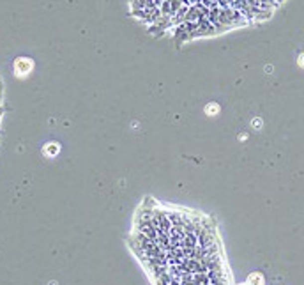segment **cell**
<instances>
[{
  "instance_id": "obj_1",
  "label": "cell",
  "mask_w": 304,
  "mask_h": 285,
  "mask_svg": "<svg viewBox=\"0 0 304 285\" xmlns=\"http://www.w3.org/2000/svg\"><path fill=\"white\" fill-rule=\"evenodd\" d=\"M133 248L158 285H228L221 246L203 216L143 209L136 218Z\"/></svg>"
},
{
  "instance_id": "obj_4",
  "label": "cell",
  "mask_w": 304,
  "mask_h": 285,
  "mask_svg": "<svg viewBox=\"0 0 304 285\" xmlns=\"http://www.w3.org/2000/svg\"><path fill=\"white\" fill-rule=\"evenodd\" d=\"M217 112H219V105H216V103H210V105H207V107H205V114L207 115H216Z\"/></svg>"
},
{
  "instance_id": "obj_5",
  "label": "cell",
  "mask_w": 304,
  "mask_h": 285,
  "mask_svg": "<svg viewBox=\"0 0 304 285\" xmlns=\"http://www.w3.org/2000/svg\"><path fill=\"white\" fill-rule=\"evenodd\" d=\"M299 64H301V66H303V68H304V53L299 57Z\"/></svg>"
},
{
  "instance_id": "obj_3",
  "label": "cell",
  "mask_w": 304,
  "mask_h": 285,
  "mask_svg": "<svg viewBox=\"0 0 304 285\" xmlns=\"http://www.w3.org/2000/svg\"><path fill=\"white\" fill-rule=\"evenodd\" d=\"M57 152H59V143H48V145L44 147V154L55 156Z\"/></svg>"
},
{
  "instance_id": "obj_2",
  "label": "cell",
  "mask_w": 304,
  "mask_h": 285,
  "mask_svg": "<svg viewBox=\"0 0 304 285\" xmlns=\"http://www.w3.org/2000/svg\"><path fill=\"white\" fill-rule=\"evenodd\" d=\"M32 69V60L30 59H18L14 62V73L18 76L28 75V71Z\"/></svg>"
}]
</instances>
